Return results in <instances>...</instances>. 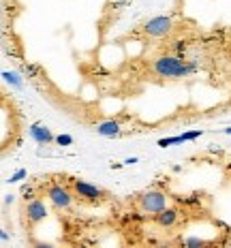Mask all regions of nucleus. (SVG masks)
Here are the masks:
<instances>
[{
    "label": "nucleus",
    "instance_id": "obj_1",
    "mask_svg": "<svg viewBox=\"0 0 231 248\" xmlns=\"http://www.w3.org/2000/svg\"><path fill=\"white\" fill-rule=\"evenodd\" d=\"M197 71L199 66L193 60H184L182 56L173 54L158 56L150 62V73L154 77H163V79H180V77H188Z\"/></svg>",
    "mask_w": 231,
    "mask_h": 248
},
{
    "label": "nucleus",
    "instance_id": "obj_2",
    "mask_svg": "<svg viewBox=\"0 0 231 248\" xmlns=\"http://www.w3.org/2000/svg\"><path fill=\"white\" fill-rule=\"evenodd\" d=\"M69 184H71V190L75 193V199L79 201V203L101 205L109 199V193H107V190H103L101 186H94L90 182H84V180L73 178V180H69Z\"/></svg>",
    "mask_w": 231,
    "mask_h": 248
},
{
    "label": "nucleus",
    "instance_id": "obj_3",
    "mask_svg": "<svg viewBox=\"0 0 231 248\" xmlns=\"http://www.w3.org/2000/svg\"><path fill=\"white\" fill-rule=\"evenodd\" d=\"M173 28H176V24H173V19L169 15H154V17L141 24L143 34L152 39H165L173 32Z\"/></svg>",
    "mask_w": 231,
    "mask_h": 248
},
{
    "label": "nucleus",
    "instance_id": "obj_4",
    "mask_svg": "<svg viewBox=\"0 0 231 248\" xmlns=\"http://www.w3.org/2000/svg\"><path fill=\"white\" fill-rule=\"evenodd\" d=\"M22 214H24L26 227L34 229V227H37L39 223H43V220L49 216V210H47V205H45V201H43V199L32 197V199H26Z\"/></svg>",
    "mask_w": 231,
    "mask_h": 248
},
{
    "label": "nucleus",
    "instance_id": "obj_5",
    "mask_svg": "<svg viewBox=\"0 0 231 248\" xmlns=\"http://www.w3.org/2000/svg\"><path fill=\"white\" fill-rule=\"evenodd\" d=\"M137 205H139V210L146 212V214H156V212H161L163 208H167V195L156 188L146 190V193H141L139 197H137Z\"/></svg>",
    "mask_w": 231,
    "mask_h": 248
},
{
    "label": "nucleus",
    "instance_id": "obj_6",
    "mask_svg": "<svg viewBox=\"0 0 231 248\" xmlns=\"http://www.w3.org/2000/svg\"><path fill=\"white\" fill-rule=\"evenodd\" d=\"M45 197H47V201L54 205V208L69 210L71 203H73V199H75V193L62 184H49L47 188H45Z\"/></svg>",
    "mask_w": 231,
    "mask_h": 248
},
{
    "label": "nucleus",
    "instance_id": "obj_7",
    "mask_svg": "<svg viewBox=\"0 0 231 248\" xmlns=\"http://www.w3.org/2000/svg\"><path fill=\"white\" fill-rule=\"evenodd\" d=\"M28 133H30V137L39 143V146H47V143L56 141V135L49 131L47 126H45V124H41V122H34L32 126L28 128Z\"/></svg>",
    "mask_w": 231,
    "mask_h": 248
},
{
    "label": "nucleus",
    "instance_id": "obj_8",
    "mask_svg": "<svg viewBox=\"0 0 231 248\" xmlns=\"http://www.w3.org/2000/svg\"><path fill=\"white\" fill-rule=\"evenodd\" d=\"M94 131L96 135H103V137H120L122 124L118 120H105V122L94 124Z\"/></svg>",
    "mask_w": 231,
    "mask_h": 248
},
{
    "label": "nucleus",
    "instance_id": "obj_9",
    "mask_svg": "<svg viewBox=\"0 0 231 248\" xmlns=\"http://www.w3.org/2000/svg\"><path fill=\"white\" fill-rule=\"evenodd\" d=\"M154 216V223H156L158 227H163V229H167V227H173L178 220V210L173 208H163L161 212H156Z\"/></svg>",
    "mask_w": 231,
    "mask_h": 248
},
{
    "label": "nucleus",
    "instance_id": "obj_10",
    "mask_svg": "<svg viewBox=\"0 0 231 248\" xmlns=\"http://www.w3.org/2000/svg\"><path fill=\"white\" fill-rule=\"evenodd\" d=\"M184 139H182V135H176V137H163V139H158V148H169L171 143H182Z\"/></svg>",
    "mask_w": 231,
    "mask_h": 248
},
{
    "label": "nucleus",
    "instance_id": "obj_11",
    "mask_svg": "<svg viewBox=\"0 0 231 248\" xmlns=\"http://www.w3.org/2000/svg\"><path fill=\"white\" fill-rule=\"evenodd\" d=\"M4 79H7L11 86H15V88H22V81H19L17 73H9V71H4Z\"/></svg>",
    "mask_w": 231,
    "mask_h": 248
},
{
    "label": "nucleus",
    "instance_id": "obj_12",
    "mask_svg": "<svg viewBox=\"0 0 231 248\" xmlns=\"http://www.w3.org/2000/svg\"><path fill=\"white\" fill-rule=\"evenodd\" d=\"M56 143H58V146H71V143H73V137L71 135H56Z\"/></svg>",
    "mask_w": 231,
    "mask_h": 248
},
{
    "label": "nucleus",
    "instance_id": "obj_13",
    "mask_svg": "<svg viewBox=\"0 0 231 248\" xmlns=\"http://www.w3.org/2000/svg\"><path fill=\"white\" fill-rule=\"evenodd\" d=\"M201 135H203V131H199V128H197V131H188V133H184L182 139H184V141H193V139H197V137H201Z\"/></svg>",
    "mask_w": 231,
    "mask_h": 248
},
{
    "label": "nucleus",
    "instance_id": "obj_14",
    "mask_svg": "<svg viewBox=\"0 0 231 248\" xmlns=\"http://www.w3.org/2000/svg\"><path fill=\"white\" fill-rule=\"evenodd\" d=\"M22 178H26V169H17V171H15V173L11 175V178H9V182L15 184V182H19Z\"/></svg>",
    "mask_w": 231,
    "mask_h": 248
},
{
    "label": "nucleus",
    "instance_id": "obj_15",
    "mask_svg": "<svg viewBox=\"0 0 231 248\" xmlns=\"http://www.w3.org/2000/svg\"><path fill=\"white\" fill-rule=\"evenodd\" d=\"M137 163V156H131V158H126L124 165H135Z\"/></svg>",
    "mask_w": 231,
    "mask_h": 248
},
{
    "label": "nucleus",
    "instance_id": "obj_16",
    "mask_svg": "<svg viewBox=\"0 0 231 248\" xmlns=\"http://www.w3.org/2000/svg\"><path fill=\"white\" fill-rule=\"evenodd\" d=\"M223 133H225V135H231V126H229V128H225Z\"/></svg>",
    "mask_w": 231,
    "mask_h": 248
}]
</instances>
